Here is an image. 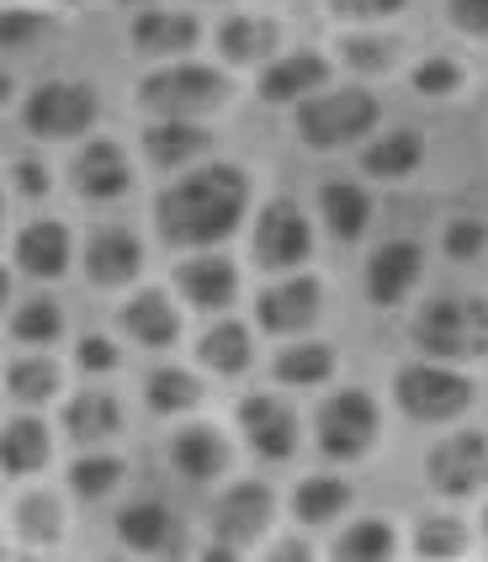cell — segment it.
Masks as SVG:
<instances>
[{"label":"cell","instance_id":"1","mask_svg":"<svg viewBox=\"0 0 488 562\" xmlns=\"http://www.w3.org/2000/svg\"><path fill=\"white\" fill-rule=\"evenodd\" d=\"M244 207H249V176L240 165H202L186 181L159 191L154 228L176 250H213L240 228Z\"/></svg>","mask_w":488,"mask_h":562},{"label":"cell","instance_id":"2","mask_svg":"<svg viewBox=\"0 0 488 562\" xmlns=\"http://www.w3.org/2000/svg\"><path fill=\"white\" fill-rule=\"evenodd\" d=\"M234 101V80L213 64H170L138 80V106L154 117H208Z\"/></svg>","mask_w":488,"mask_h":562},{"label":"cell","instance_id":"3","mask_svg":"<svg viewBox=\"0 0 488 562\" xmlns=\"http://www.w3.org/2000/svg\"><path fill=\"white\" fill-rule=\"evenodd\" d=\"M414 345L425 356H446V361H478L488 356V303L467 297V292H446L430 297L414 313Z\"/></svg>","mask_w":488,"mask_h":562},{"label":"cell","instance_id":"4","mask_svg":"<svg viewBox=\"0 0 488 562\" xmlns=\"http://www.w3.org/2000/svg\"><path fill=\"white\" fill-rule=\"evenodd\" d=\"M382 106L377 95L362 86H340V91H313L308 101H298V133L308 149H345L362 144L366 133L377 127Z\"/></svg>","mask_w":488,"mask_h":562},{"label":"cell","instance_id":"5","mask_svg":"<svg viewBox=\"0 0 488 562\" xmlns=\"http://www.w3.org/2000/svg\"><path fill=\"white\" fill-rule=\"evenodd\" d=\"M473 376L457 367H435V361H414V367H398L393 372V398L409 419L420 425H441V419H457L462 408L473 404Z\"/></svg>","mask_w":488,"mask_h":562},{"label":"cell","instance_id":"6","mask_svg":"<svg viewBox=\"0 0 488 562\" xmlns=\"http://www.w3.org/2000/svg\"><path fill=\"white\" fill-rule=\"evenodd\" d=\"M313 430H319V451H324V457L356 462V457H366V451L377 446V436H382V414L371 404V393H362V387H340L335 398H324Z\"/></svg>","mask_w":488,"mask_h":562},{"label":"cell","instance_id":"7","mask_svg":"<svg viewBox=\"0 0 488 562\" xmlns=\"http://www.w3.org/2000/svg\"><path fill=\"white\" fill-rule=\"evenodd\" d=\"M101 117V95L86 80H48L27 95V127L37 138H80Z\"/></svg>","mask_w":488,"mask_h":562},{"label":"cell","instance_id":"8","mask_svg":"<svg viewBox=\"0 0 488 562\" xmlns=\"http://www.w3.org/2000/svg\"><path fill=\"white\" fill-rule=\"evenodd\" d=\"M249 255H255V266H266V271H292V266H303L308 255H313V228H308V213L292 202V196H276L260 207V218H255V239H249Z\"/></svg>","mask_w":488,"mask_h":562},{"label":"cell","instance_id":"9","mask_svg":"<svg viewBox=\"0 0 488 562\" xmlns=\"http://www.w3.org/2000/svg\"><path fill=\"white\" fill-rule=\"evenodd\" d=\"M425 477H430V488L446 494V499H473L488 483V436L457 430V436L435 440L425 457Z\"/></svg>","mask_w":488,"mask_h":562},{"label":"cell","instance_id":"10","mask_svg":"<svg viewBox=\"0 0 488 562\" xmlns=\"http://www.w3.org/2000/svg\"><path fill=\"white\" fill-rule=\"evenodd\" d=\"M324 313V286L313 277H281L255 297V318L266 335H303Z\"/></svg>","mask_w":488,"mask_h":562},{"label":"cell","instance_id":"11","mask_svg":"<svg viewBox=\"0 0 488 562\" xmlns=\"http://www.w3.org/2000/svg\"><path fill=\"white\" fill-rule=\"evenodd\" d=\"M271 515H276V499L266 483H234V488H223L213 504V531L244 552V547H255L260 536L271 531Z\"/></svg>","mask_w":488,"mask_h":562},{"label":"cell","instance_id":"12","mask_svg":"<svg viewBox=\"0 0 488 562\" xmlns=\"http://www.w3.org/2000/svg\"><path fill=\"white\" fill-rule=\"evenodd\" d=\"M420 277H425V250L414 239H388L366 260V297L377 308H398L420 286Z\"/></svg>","mask_w":488,"mask_h":562},{"label":"cell","instance_id":"13","mask_svg":"<svg viewBox=\"0 0 488 562\" xmlns=\"http://www.w3.org/2000/svg\"><path fill=\"white\" fill-rule=\"evenodd\" d=\"M240 430L266 462H287V457L298 451V414L281 404V398H271V393H249V398H244Z\"/></svg>","mask_w":488,"mask_h":562},{"label":"cell","instance_id":"14","mask_svg":"<svg viewBox=\"0 0 488 562\" xmlns=\"http://www.w3.org/2000/svg\"><path fill=\"white\" fill-rule=\"evenodd\" d=\"M69 181H75V191H80L86 202H118V196L133 191V165H127V155H122L112 138H96V144H86V149L75 155Z\"/></svg>","mask_w":488,"mask_h":562},{"label":"cell","instance_id":"15","mask_svg":"<svg viewBox=\"0 0 488 562\" xmlns=\"http://www.w3.org/2000/svg\"><path fill=\"white\" fill-rule=\"evenodd\" d=\"M202 43V22L186 11H165V5H144L133 16V48L149 59H181Z\"/></svg>","mask_w":488,"mask_h":562},{"label":"cell","instance_id":"16","mask_svg":"<svg viewBox=\"0 0 488 562\" xmlns=\"http://www.w3.org/2000/svg\"><path fill=\"white\" fill-rule=\"evenodd\" d=\"M176 286H181V297L191 308H229L234 303V292H240V271H234V260H223V255H191L176 266Z\"/></svg>","mask_w":488,"mask_h":562},{"label":"cell","instance_id":"17","mask_svg":"<svg viewBox=\"0 0 488 562\" xmlns=\"http://www.w3.org/2000/svg\"><path fill=\"white\" fill-rule=\"evenodd\" d=\"M144 271V245L127 234V228H96L91 245H86V277L91 286H127V281Z\"/></svg>","mask_w":488,"mask_h":562},{"label":"cell","instance_id":"18","mask_svg":"<svg viewBox=\"0 0 488 562\" xmlns=\"http://www.w3.org/2000/svg\"><path fill=\"white\" fill-rule=\"evenodd\" d=\"M118 536L133 552H149V558H176V552H186L181 520H176L165 504H127L118 515Z\"/></svg>","mask_w":488,"mask_h":562},{"label":"cell","instance_id":"19","mask_svg":"<svg viewBox=\"0 0 488 562\" xmlns=\"http://www.w3.org/2000/svg\"><path fill=\"white\" fill-rule=\"evenodd\" d=\"M170 462H176V472H181L186 483H213V477L229 472L234 451H229V440H223L218 425H186L170 440Z\"/></svg>","mask_w":488,"mask_h":562},{"label":"cell","instance_id":"20","mask_svg":"<svg viewBox=\"0 0 488 562\" xmlns=\"http://www.w3.org/2000/svg\"><path fill=\"white\" fill-rule=\"evenodd\" d=\"M324 80H330V64L319 59L313 48H298V54H281L260 69V101H308L313 91H324Z\"/></svg>","mask_w":488,"mask_h":562},{"label":"cell","instance_id":"21","mask_svg":"<svg viewBox=\"0 0 488 562\" xmlns=\"http://www.w3.org/2000/svg\"><path fill=\"white\" fill-rule=\"evenodd\" d=\"M122 329L144 345V350H165V345L181 340V313L170 303V292L144 286V292H133V303L122 308Z\"/></svg>","mask_w":488,"mask_h":562},{"label":"cell","instance_id":"22","mask_svg":"<svg viewBox=\"0 0 488 562\" xmlns=\"http://www.w3.org/2000/svg\"><path fill=\"white\" fill-rule=\"evenodd\" d=\"M213 138L197 117H159V123L144 127V159L154 170H176V165H191Z\"/></svg>","mask_w":488,"mask_h":562},{"label":"cell","instance_id":"23","mask_svg":"<svg viewBox=\"0 0 488 562\" xmlns=\"http://www.w3.org/2000/svg\"><path fill=\"white\" fill-rule=\"evenodd\" d=\"M16 266L27 271V277H43V281H54L69 271V228L54 218H37L27 223L22 234H16Z\"/></svg>","mask_w":488,"mask_h":562},{"label":"cell","instance_id":"24","mask_svg":"<svg viewBox=\"0 0 488 562\" xmlns=\"http://www.w3.org/2000/svg\"><path fill=\"white\" fill-rule=\"evenodd\" d=\"M319 218H324V228L335 234L340 245H351V239H362L366 223H371V196H366V187L335 176V181L319 187Z\"/></svg>","mask_w":488,"mask_h":562},{"label":"cell","instance_id":"25","mask_svg":"<svg viewBox=\"0 0 488 562\" xmlns=\"http://www.w3.org/2000/svg\"><path fill=\"white\" fill-rule=\"evenodd\" d=\"M420 159H425V133L420 127H393V133L371 138L362 149V170L371 181H398V176L420 170Z\"/></svg>","mask_w":488,"mask_h":562},{"label":"cell","instance_id":"26","mask_svg":"<svg viewBox=\"0 0 488 562\" xmlns=\"http://www.w3.org/2000/svg\"><path fill=\"white\" fill-rule=\"evenodd\" d=\"M54 457V440H48V425L43 419H5V436H0V462H5V477H32V472L48 468Z\"/></svg>","mask_w":488,"mask_h":562},{"label":"cell","instance_id":"27","mask_svg":"<svg viewBox=\"0 0 488 562\" xmlns=\"http://www.w3.org/2000/svg\"><path fill=\"white\" fill-rule=\"evenodd\" d=\"M276 43H281V27L266 22V16H229V22L218 27V54L229 64H240V69L271 64Z\"/></svg>","mask_w":488,"mask_h":562},{"label":"cell","instance_id":"28","mask_svg":"<svg viewBox=\"0 0 488 562\" xmlns=\"http://www.w3.org/2000/svg\"><path fill=\"white\" fill-rule=\"evenodd\" d=\"M122 425V408L112 393H75L69 398V408H64V430H69V440H112Z\"/></svg>","mask_w":488,"mask_h":562},{"label":"cell","instance_id":"29","mask_svg":"<svg viewBox=\"0 0 488 562\" xmlns=\"http://www.w3.org/2000/svg\"><path fill=\"white\" fill-rule=\"evenodd\" d=\"M197 356H202V367L234 376V372H244V367H249L255 340H249V329H244V324H234V318H218L213 329L197 340Z\"/></svg>","mask_w":488,"mask_h":562},{"label":"cell","instance_id":"30","mask_svg":"<svg viewBox=\"0 0 488 562\" xmlns=\"http://www.w3.org/2000/svg\"><path fill=\"white\" fill-rule=\"evenodd\" d=\"M351 509V483L345 477H303L298 483V494H292V515L303 520V526H330L335 515Z\"/></svg>","mask_w":488,"mask_h":562},{"label":"cell","instance_id":"31","mask_svg":"<svg viewBox=\"0 0 488 562\" xmlns=\"http://www.w3.org/2000/svg\"><path fill=\"white\" fill-rule=\"evenodd\" d=\"M144 398H149L154 414H186V408L202 404V382L181 367H154L144 376Z\"/></svg>","mask_w":488,"mask_h":562},{"label":"cell","instance_id":"32","mask_svg":"<svg viewBox=\"0 0 488 562\" xmlns=\"http://www.w3.org/2000/svg\"><path fill=\"white\" fill-rule=\"evenodd\" d=\"M271 372H276V382H287V387H319V382L335 376V350H330V345H292V350L276 356Z\"/></svg>","mask_w":488,"mask_h":562},{"label":"cell","instance_id":"33","mask_svg":"<svg viewBox=\"0 0 488 562\" xmlns=\"http://www.w3.org/2000/svg\"><path fill=\"white\" fill-rule=\"evenodd\" d=\"M340 59L351 64L356 75H388L403 59V48H398V37H388V32H345L340 37Z\"/></svg>","mask_w":488,"mask_h":562},{"label":"cell","instance_id":"34","mask_svg":"<svg viewBox=\"0 0 488 562\" xmlns=\"http://www.w3.org/2000/svg\"><path fill=\"white\" fill-rule=\"evenodd\" d=\"M11 520H16V531L37 541V547H54L64 536V504L54 494H22L16 509H11Z\"/></svg>","mask_w":488,"mask_h":562},{"label":"cell","instance_id":"35","mask_svg":"<svg viewBox=\"0 0 488 562\" xmlns=\"http://www.w3.org/2000/svg\"><path fill=\"white\" fill-rule=\"evenodd\" d=\"M11 335L22 345H48L64 335V308L54 297H27L22 308H11Z\"/></svg>","mask_w":488,"mask_h":562},{"label":"cell","instance_id":"36","mask_svg":"<svg viewBox=\"0 0 488 562\" xmlns=\"http://www.w3.org/2000/svg\"><path fill=\"white\" fill-rule=\"evenodd\" d=\"M5 393L16 404H48L59 393V367L54 361H37V356H22L11 372H5Z\"/></svg>","mask_w":488,"mask_h":562},{"label":"cell","instance_id":"37","mask_svg":"<svg viewBox=\"0 0 488 562\" xmlns=\"http://www.w3.org/2000/svg\"><path fill=\"white\" fill-rule=\"evenodd\" d=\"M393 552H398V536H393V526H388V520H377V515H371V520H356V526L335 541V558H351V562L356 558L362 562L393 558Z\"/></svg>","mask_w":488,"mask_h":562},{"label":"cell","instance_id":"38","mask_svg":"<svg viewBox=\"0 0 488 562\" xmlns=\"http://www.w3.org/2000/svg\"><path fill=\"white\" fill-rule=\"evenodd\" d=\"M122 462L118 457H80L75 468H69V488L80 494V499H107L112 488H122Z\"/></svg>","mask_w":488,"mask_h":562},{"label":"cell","instance_id":"39","mask_svg":"<svg viewBox=\"0 0 488 562\" xmlns=\"http://www.w3.org/2000/svg\"><path fill=\"white\" fill-rule=\"evenodd\" d=\"M414 552H420V558H462V552H467L462 520H452V515H425V520L414 526Z\"/></svg>","mask_w":488,"mask_h":562},{"label":"cell","instance_id":"40","mask_svg":"<svg viewBox=\"0 0 488 562\" xmlns=\"http://www.w3.org/2000/svg\"><path fill=\"white\" fill-rule=\"evenodd\" d=\"M441 245H446L452 260H473V255H484V245H488V223L484 218H452L446 234H441Z\"/></svg>","mask_w":488,"mask_h":562},{"label":"cell","instance_id":"41","mask_svg":"<svg viewBox=\"0 0 488 562\" xmlns=\"http://www.w3.org/2000/svg\"><path fill=\"white\" fill-rule=\"evenodd\" d=\"M414 91L420 95H452L462 91V64L457 59H425L414 69Z\"/></svg>","mask_w":488,"mask_h":562},{"label":"cell","instance_id":"42","mask_svg":"<svg viewBox=\"0 0 488 562\" xmlns=\"http://www.w3.org/2000/svg\"><path fill=\"white\" fill-rule=\"evenodd\" d=\"M43 27H48V16H43V11H16V5H11V11H5V22H0V37H5V54L27 48V43H32V37H37Z\"/></svg>","mask_w":488,"mask_h":562},{"label":"cell","instance_id":"43","mask_svg":"<svg viewBox=\"0 0 488 562\" xmlns=\"http://www.w3.org/2000/svg\"><path fill=\"white\" fill-rule=\"evenodd\" d=\"M446 16H452V27L467 32V37H488V0H452Z\"/></svg>","mask_w":488,"mask_h":562},{"label":"cell","instance_id":"44","mask_svg":"<svg viewBox=\"0 0 488 562\" xmlns=\"http://www.w3.org/2000/svg\"><path fill=\"white\" fill-rule=\"evenodd\" d=\"M75 356H80L86 372H118V345L107 340V335H86Z\"/></svg>","mask_w":488,"mask_h":562},{"label":"cell","instance_id":"45","mask_svg":"<svg viewBox=\"0 0 488 562\" xmlns=\"http://www.w3.org/2000/svg\"><path fill=\"white\" fill-rule=\"evenodd\" d=\"M403 0H335V16L345 22H377V16H393Z\"/></svg>","mask_w":488,"mask_h":562},{"label":"cell","instance_id":"46","mask_svg":"<svg viewBox=\"0 0 488 562\" xmlns=\"http://www.w3.org/2000/svg\"><path fill=\"white\" fill-rule=\"evenodd\" d=\"M11 181H16L22 196H48V170H43L37 159H16V165H11Z\"/></svg>","mask_w":488,"mask_h":562},{"label":"cell","instance_id":"47","mask_svg":"<svg viewBox=\"0 0 488 562\" xmlns=\"http://www.w3.org/2000/svg\"><path fill=\"white\" fill-rule=\"evenodd\" d=\"M271 558H313V547H303V541H271Z\"/></svg>","mask_w":488,"mask_h":562},{"label":"cell","instance_id":"48","mask_svg":"<svg viewBox=\"0 0 488 562\" xmlns=\"http://www.w3.org/2000/svg\"><path fill=\"white\" fill-rule=\"evenodd\" d=\"M122 5H138V11H144V5H154V0H122Z\"/></svg>","mask_w":488,"mask_h":562},{"label":"cell","instance_id":"49","mask_svg":"<svg viewBox=\"0 0 488 562\" xmlns=\"http://www.w3.org/2000/svg\"><path fill=\"white\" fill-rule=\"evenodd\" d=\"M59 5H80V0H59Z\"/></svg>","mask_w":488,"mask_h":562},{"label":"cell","instance_id":"50","mask_svg":"<svg viewBox=\"0 0 488 562\" xmlns=\"http://www.w3.org/2000/svg\"><path fill=\"white\" fill-rule=\"evenodd\" d=\"M484 531H488V509H484Z\"/></svg>","mask_w":488,"mask_h":562}]
</instances>
